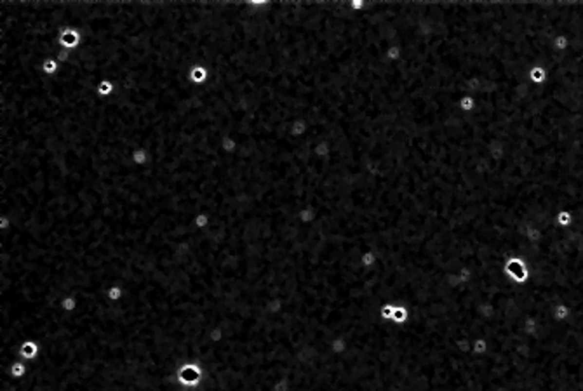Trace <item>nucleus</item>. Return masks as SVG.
I'll return each mask as SVG.
<instances>
[{
  "label": "nucleus",
  "instance_id": "0eeeda50",
  "mask_svg": "<svg viewBox=\"0 0 583 391\" xmlns=\"http://www.w3.org/2000/svg\"><path fill=\"white\" fill-rule=\"evenodd\" d=\"M124 298H126V289H124L120 284H112L108 289H106V299L110 302H120L124 301Z\"/></svg>",
  "mask_w": 583,
  "mask_h": 391
},
{
  "label": "nucleus",
  "instance_id": "39448f33",
  "mask_svg": "<svg viewBox=\"0 0 583 391\" xmlns=\"http://www.w3.org/2000/svg\"><path fill=\"white\" fill-rule=\"evenodd\" d=\"M26 374H28V363L21 358L14 360V362L7 367V371L2 372V375H9L11 379H23Z\"/></svg>",
  "mask_w": 583,
  "mask_h": 391
},
{
  "label": "nucleus",
  "instance_id": "6e6552de",
  "mask_svg": "<svg viewBox=\"0 0 583 391\" xmlns=\"http://www.w3.org/2000/svg\"><path fill=\"white\" fill-rule=\"evenodd\" d=\"M131 160L134 163L136 167H147L150 163V153H148L147 148H136L131 155Z\"/></svg>",
  "mask_w": 583,
  "mask_h": 391
},
{
  "label": "nucleus",
  "instance_id": "9b49d317",
  "mask_svg": "<svg viewBox=\"0 0 583 391\" xmlns=\"http://www.w3.org/2000/svg\"><path fill=\"white\" fill-rule=\"evenodd\" d=\"M56 53H57V51H56ZM59 68H61V63H59L56 57H54V54H53V56H49V57H45L44 63H42V71H44L47 77H53V75H56L57 71H59Z\"/></svg>",
  "mask_w": 583,
  "mask_h": 391
},
{
  "label": "nucleus",
  "instance_id": "f257e3e1",
  "mask_svg": "<svg viewBox=\"0 0 583 391\" xmlns=\"http://www.w3.org/2000/svg\"><path fill=\"white\" fill-rule=\"evenodd\" d=\"M176 379H178L180 386L187 388V390H199L204 383V367L199 362L183 363L176 372Z\"/></svg>",
  "mask_w": 583,
  "mask_h": 391
},
{
  "label": "nucleus",
  "instance_id": "20e7f679",
  "mask_svg": "<svg viewBox=\"0 0 583 391\" xmlns=\"http://www.w3.org/2000/svg\"><path fill=\"white\" fill-rule=\"evenodd\" d=\"M211 73H209L207 66L204 63H195L192 68L188 70V82L193 84V86H202L209 80Z\"/></svg>",
  "mask_w": 583,
  "mask_h": 391
},
{
  "label": "nucleus",
  "instance_id": "f03ea898",
  "mask_svg": "<svg viewBox=\"0 0 583 391\" xmlns=\"http://www.w3.org/2000/svg\"><path fill=\"white\" fill-rule=\"evenodd\" d=\"M57 45L59 49H66V51H77L82 45V33L77 28H68L65 32L59 33L57 37Z\"/></svg>",
  "mask_w": 583,
  "mask_h": 391
},
{
  "label": "nucleus",
  "instance_id": "f8f14e48",
  "mask_svg": "<svg viewBox=\"0 0 583 391\" xmlns=\"http://www.w3.org/2000/svg\"><path fill=\"white\" fill-rule=\"evenodd\" d=\"M211 224V216H209L207 212H199L195 217H193V226H195L197 230H206Z\"/></svg>",
  "mask_w": 583,
  "mask_h": 391
},
{
  "label": "nucleus",
  "instance_id": "423d86ee",
  "mask_svg": "<svg viewBox=\"0 0 583 391\" xmlns=\"http://www.w3.org/2000/svg\"><path fill=\"white\" fill-rule=\"evenodd\" d=\"M115 90H117V86H115V82L110 80V78H101L98 82V86H96V94H98L99 98H112L115 94Z\"/></svg>",
  "mask_w": 583,
  "mask_h": 391
},
{
  "label": "nucleus",
  "instance_id": "7ed1b4c3",
  "mask_svg": "<svg viewBox=\"0 0 583 391\" xmlns=\"http://www.w3.org/2000/svg\"><path fill=\"white\" fill-rule=\"evenodd\" d=\"M40 342L35 339H26L21 342L19 350H18V358L25 360V362H33L40 356Z\"/></svg>",
  "mask_w": 583,
  "mask_h": 391
},
{
  "label": "nucleus",
  "instance_id": "9d476101",
  "mask_svg": "<svg viewBox=\"0 0 583 391\" xmlns=\"http://www.w3.org/2000/svg\"><path fill=\"white\" fill-rule=\"evenodd\" d=\"M59 308L65 313H75L78 310V298L75 294H66V296L61 298V301H59Z\"/></svg>",
  "mask_w": 583,
  "mask_h": 391
},
{
  "label": "nucleus",
  "instance_id": "1a4fd4ad",
  "mask_svg": "<svg viewBox=\"0 0 583 391\" xmlns=\"http://www.w3.org/2000/svg\"><path fill=\"white\" fill-rule=\"evenodd\" d=\"M220 148L225 155H233V153L239 150V141H237L232 134H225L223 138H221Z\"/></svg>",
  "mask_w": 583,
  "mask_h": 391
}]
</instances>
